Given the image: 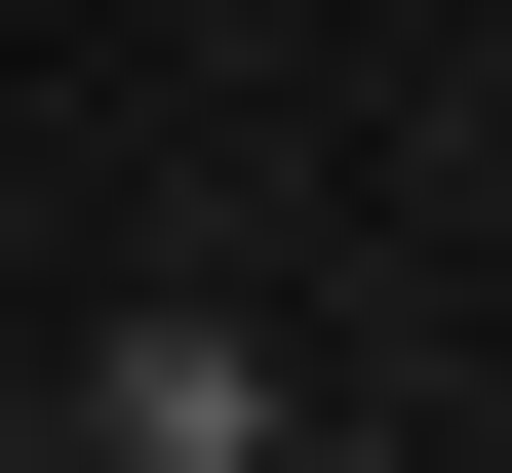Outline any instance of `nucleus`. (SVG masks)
Here are the masks:
<instances>
[{
	"mask_svg": "<svg viewBox=\"0 0 512 473\" xmlns=\"http://www.w3.org/2000/svg\"><path fill=\"white\" fill-rule=\"evenodd\" d=\"M316 395H276V316H197V276H119L79 316V473H276Z\"/></svg>",
	"mask_w": 512,
	"mask_h": 473,
	"instance_id": "f257e3e1",
	"label": "nucleus"
},
{
	"mask_svg": "<svg viewBox=\"0 0 512 473\" xmlns=\"http://www.w3.org/2000/svg\"><path fill=\"white\" fill-rule=\"evenodd\" d=\"M276 473H355V434H276Z\"/></svg>",
	"mask_w": 512,
	"mask_h": 473,
	"instance_id": "f03ea898",
	"label": "nucleus"
}]
</instances>
